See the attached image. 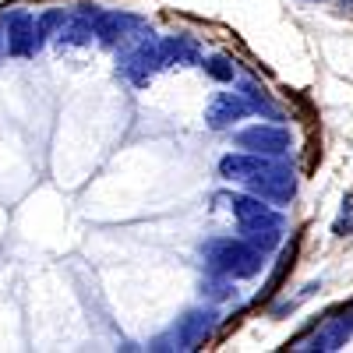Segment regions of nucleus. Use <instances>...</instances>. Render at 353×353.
<instances>
[{"mask_svg":"<svg viewBox=\"0 0 353 353\" xmlns=\"http://www.w3.org/2000/svg\"><path fill=\"white\" fill-rule=\"evenodd\" d=\"M201 258L209 261V269L226 276V279H251L261 272V251L251 248L244 237L241 241H233V237H212V241H205L201 244Z\"/></svg>","mask_w":353,"mask_h":353,"instance_id":"obj_1","label":"nucleus"},{"mask_svg":"<svg viewBox=\"0 0 353 353\" xmlns=\"http://www.w3.org/2000/svg\"><path fill=\"white\" fill-rule=\"evenodd\" d=\"M244 152H258V156H269V159H279L290 152V131L279 128V124H254L248 131H241L233 138Z\"/></svg>","mask_w":353,"mask_h":353,"instance_id":"obj_2","label":"nucleus"},{"mask_svg":"<svg viewBox=\"0 0 353 353\" xmlns=\"http://www.w3.org/2000/svg\"><path fill=\"white\" fill-rule=\"evenodd\" d=\"M244 184H248L251 194H258V198H272V201H290L293 191H297L293 170H286V166H279V163H272L269 170L258 173V176H248Z\"/></svg>","mask_w":353,"mask_h":353,"instance_id":"obj_3","label":"nucleus"},{"mask_svg":"<svg viewBox=\"0 0 353 353\" xmlns=\"http://www.w3.org/2000/svg\"><path fill=\"white\" fill-rule=\"evenodd\" d=\"M216 329V311L212 307H198V311H188L181 321L173 325V339H176V350H194L201 346L205 339L212 336Z\"/></svg>","mask_w":353,"mask_h":353,"instance_id":"obj_4","label":"nucleus"},{"mask_svg":"<svg viewBox=\"0 0 353 353\" xmlns=\"http://www.w3.org/2000/svg\"><path fill=\"white\" fill-rule=\"evenodd\" d=\"M226 205H230V212L237 216V223L241 226H258V223H276V226H283V216L276 212V209H269L265 205V198H258V194H226L223 198Z\"/></svg>","mask_w":353,"mask_h":353,"instance_id":"obj_5","label":"nucleus"},{"mask_svg":"<svg viewBox=\"0 0 353 353\" xmlns=\"http://www.w3.org/2000/svg\"><path fill=\"white\" fill-rule=\"evenodd\" d=\"M248 113H251V106H248L244 96H237V92H219V96H212L209 110H205V121H209L212 131H226V128H233V124H237L241 117H248Z\"/></svg>","mask_w":353,"mask_h":353,"instance_id":"obj_6","label":"nucleus"},{"mask_svg":"<svg viewBox=\"0 0 353 353\" xmlns=\"http://www.w3.org/2000/svg\"><path fill=\"white\" fill-rule=\"evenodd\" d=\"M163 68V50L156 39H145L134 53L124 57V74L134 81V85H149V78Z\"/></svg>","mask_w":353,"mask_h":353,"instance_id":"obj_7","label":"nucleus"},{"mask_svg":"<svg viewBox=\"0 0 353 353\" xmlns=\"http://www.w3.org/2000/svg\"><path fill=\"white\" fill-rule=\"evenodd\" d=\"M39 50V39H36V18L32 14H11L8 18V53L11 57H32Z\"/></svg>","mask_w":353,"mask_h":353,"instance_id":"obj_8","label":"nucleus"},{"mask_svg":"<svg viewBox=\"0 0 353 353\" xmlns=\"http://www.w3.org/2000/svg\"><path fill=\"white\" fill-rule=\"evenodd\" d=\"M276 159L269 156H258V152H230L219 159V176H226V181H248V176H258L265 173Z\"/></svg>","mask_w":353,"mask_h":353,"instance_id":"obj_9","label":"nucleus"},{"mask_svg":"<svg viewBox=\"0 0 353 353\" xmlns=\"http://www.w3.org/2000/svg\"><path fill=\"white\" fill-rule=\"evenodd\" d=\"M241 237L251 244V248H258L261 254H269V251H276L279 244H283V226H276V223H258V226H241Z\"/></svg>","mask_w":353,"mask_h":353,"instance_id":"obj_10","label":"nucleus"},{"mask_svg":"<svg viewBox=\"0 0 353 353\" xmlns=\"http://www.w3.org/2000/svg\"><path fill=\"white\" fill-rule=\"evenodd\" d=\"M92 36H96V25L88 18H64L61 32H57V43L61 46H85V43H92Z\"/></svg>","mask_w":353,"mask_h":353,"instance_id":"obj_11","label":"nucleus"},{"mask_svg":"<svg viewBox=\"0 0 353 353\" xmlns=\"http://www.w3.org/2000/svg\"><path fill=\"white\" fill-rule=\"evenodd\" d=\"M350 332H353V321H346V318L343 321H332V325L314 339V350H339L350 339Z\"/></svg>","mask_w":353,"mask_h":353,"instance_id":"obj_12","label":"nucleus"},{"mask_svg":"<svg viewBox=\"0 0 353 353\" xmlns=\"http://www.w3.org/2000/svg\"><path fill=\"white\" fill-rule=\"evenodd\" d=\"M244 99H248V106H251V110H258V113L265 110L269 117H276V121H279V110L272 106V99L265 96V92H258V85H254V81H248V85H244Z\"/></svg>","mask_w":353,"mask_h":353,"instance_id":"obj_13","label":"nucleus"},{"mask_svg":"<svg viewBox=\"0 0 353 353\" xmlns=\"http://www.w3.org/2000/svg\"><path fill=\"white\" fill-rule=\"evenodd\" d=\"M205 71H209L216 81H233L237 78V68H233L226 57H209V61H205Z\"/></svg>","mask_w":353,"mask_h":353,"instance_id":"obj_14","label":"nucleus"},{"mask_svg":"<svg viewBox=\"0 0 353 353\" xmlns=\"http://www.w3.org/2000/svg\"><path fill=\"white\" fill-rule=\"evenodd\" d=\"M201 297H209V301H223V297H230V283H226V276L216 272V279H205V283H201Z\"/></svg>","mask_w":353,"mask_h":353,"instance_id":"obj_15","label":"nucleus"}]
</instances>
